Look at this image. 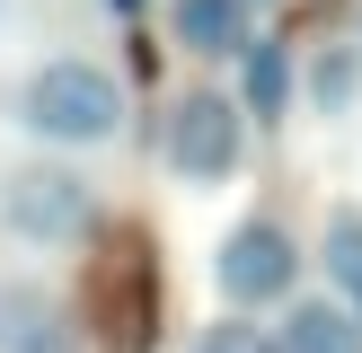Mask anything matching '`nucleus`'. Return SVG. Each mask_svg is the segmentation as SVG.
<instances>
[{"instance_id":"obj_1","label":"nucleus","mask_w":362,"mask_h":353,"mask_svg":"<svg viewBox=\"0 0 362 353\" xmlns=\"http://www.w3.org/2000/svg\"><path fill=\"white\" fill-rule=\"evenodd\" d=\"M27 124L45 141H62V150H98V141H115L124 133V80L115 71H98V62H45V71H27Z\"/></svg>"},{"instance_id":"obj_2","label":"nucleus","mask_w":362,"mask_h":353,"mask_svg":"<svg viewBox=\"0 0 362 353\" xmlns=\"http://www.w3.org/2000/svg\"><path fill=\"white\" fill-rule=\"evenodd\" d=\"M0 212H9V229L27 247H71L98 221V203H88V186L71 168H18L9 186H0Z\"/></svg>"},{"instance_id":"obj_3","label":"nucleus","mask_w":362,"mask_h":353,"mask_svg":"<svg viewBox=\"0 0 362 353\" xmlns=\"http://www.w3.org/2000/svg\"><path fill=\"white\" fill-rule=\"evenodd\" d=\"M168 168L186 176V186H221V176L239 168V106H230L221 88H186V97L168 106Z\"/></svg>"},{"instance_id":"obj_4","label":"nucleus","mask_w":362,"mask_h":353,"mask_svg":"<svg viewBox=\"0 0 362 353\" xmlns=\"http://www.w3.org/2000/svg\"><path fill=\"white\" fill-rule=\"evenodd\" d=\"M292 274H300V247L283 239L274 221H239V229H230V247H221V292L239 300V309L283 300V292H292Z\"/></svg>"},{"instance_id":"obj_5","label":"nucleus","mask_w":362,"mask_h":353,"mask_svg":"<svg viewBox=\"0 0 362 353\" xmlns=\"http://www.w3.org/2000/svg\"><path fill=\"white\" fill-rule=\"evenodd\" d=\"M0 353H71V327L35 282H0Z\"/></svg>"},{"instance_id":"obj_6","label":"nucleus","mask_w":362,"mask_h":353,"mask_svg":"<svg viewBox=\"0 0 362 353\" xmlns=\"http://www.w3.org/2000/svg\"><path fill=\"white\" fill-rule=\"evenodd\" d=\"M274 345L283 353H362V309H345V300H292Z\"/></svg>"},{"instance_id":"obj_7","label":"nucleus","mask_w":362,"mask_h":353,"mask_svg":"<svg viewBox=\"0 0 362 353\" xmlns=\"http://www.w3.org/2000/svg\"><path fill=\"white\" fill-rule=\"evenodd\" d=\"M168 27H177L186 53H239L247 44V0H177Z\"/></svg>"},{"instance_id":"obj_8","label":"nucleus","mask_w":362,"mask_h":353,"mask_svg":"<svg viewBox=\"0 0 362 353\" xmlns=\"http://www.w3.org/2000/svg\"><path fill=\"white\" fill-rule=\"evenodd\" d=\"M327 282L345 309H362V212H327Z\"/></svg>"},{"instance_id":"obj_9","label":"nucleus","mask_w":362,"mask_h":353,"mask_svg":"<svg viewBox=\"0 0 362 353\" xmlns=\"http://www.w3.org/2000/svg\"><path fill=\"white\" fill-rule=\"evenodd\" d=\"M257 115H283V97H292V62H283V44H257L247 53V88H239Z\"/></svg>"},{"instance_id":"obj_10","label":"nucleus","mask_w":362,"mask_h":353,"mask_svg":"<svg viewBox=\"0 0 362 353\" xmlns=\"http://www.w3.org/2000/svg\"><path fill=\"white\" fill-rule=\"evenodd\" d=\"M186 353H283V345H274V335H257V327H239V318H221V327H204Z\"/></svg>"},{"instance_id":"obj_11","label":"nucleus","mask_w":362,"mask_h":353,"mask_svg":"<svg viewBox=\"0 0 362 353\" xmlns=\"http://www.w3.org/2000/svg\"><path fill=\"white\" fill-rule=\"evenodd\" d=\"M354 80H362V71L345 62V53H318V71H310V88H318L327 115H336V106H354Z\"/></svg>"},{"instance_id":"obj_12","label":"nucleus","mask_w":362,"mask_h":353,"mask_svg":"<svg viewBox=\"0 0 362 353\" xmlns=\"http://www.w3.org/2000/svg\"><path fill=\"white\" fill-rule=\"evenodd\" d=\"M115 9H141V0H115Z\"/></svg>"}]
</instances>
